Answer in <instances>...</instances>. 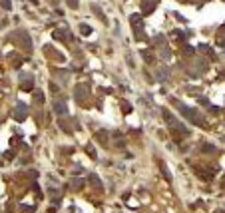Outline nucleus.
Returning <instances> with one entry per match:
<instances>
[{
    "label": "nucleus",
    "mask_w": 225,
    "mask_h": 213,
    "mask_svg": "<svg viewBox=\"0 0 225 213\" xmlns=\"http://www.w3.org/2000/svg\"><path fill=\"white\" fill-rule=\"evenodd\" d=\"M163 118H165V122H168L169 126H171V129H173L175 133H181V136H187V129H185V126L177 122V120L173 118L171 114H169L168 110H163Z\"/></svg>",
    "instance_id": "obj_1"
},
{
    "label": "nucleus",
    "mask_w": 225,
    "mask_h": 213,
    "mask_svg": "<svg viewBox=\"0 0 225 213\" xmlns=\"http://www.w3.org/2000/svg\"><path fill=\"white\" fill-rule=\"evenodd\" d=\"M181 112H183V116H185L187 120H191L193 123H197V126H203V120L199 118V114H197L195 110L187 108V106H181Z\"/></svg>",
    "instance_id": "obj_2"
},
{
    "label": "nucleus",
    "mask_w": 225,
    "mask_h": 213,
    "mask_svg": "<svg viewBox=\"0 0 225 213\" xmlns=\"http://www.w3.org/2000/svg\"><path fill=\"white\" fill-rule=\"evenodd\" d=\"M129 20H132L135 32H138V38H142V16H139V14H132V16H129Z\"/></svg>",
    "instance_id": "obj_3"
},
{
    "label": "nucleus",
    "mask_w": 225,
    "mask_h": 213,
    "mask_svg": "<svg viewBox=\"0 0 225 213\" xmlns=\"http://www.w3.org/2000/svg\"><path fill=\"white\" fill-rule=\"evenodd\" d=\"M54 112H56V114H60V116H64V114L68 112L66 102H54Z\"/></svg>",
    "instance_id": "obj_4"
},
{
    "label": "nucleus",
    "mask_w": 225,
    "mask_h": 213,
    "mask_svg": "<svg viewBox=\"0 0 225 213\" xmlns=\"http://www.w3.org/2000/svg\"><path fill=\"white\" fill-rule=\"evenodd\" d=\"M14 118H16V120H20V122H22V120L26 118V108H24V104H20L18 108H16V114H14Z\"/></svg>",
    "instance_id": "obj_5"
},
{
    "label": "nucleus",
    "mask_w": 225,
    "mask_h": 213,
    "mask_svg": "<svg viewBox=\"0 0 225 213\" xmlns=\"http://www.w3.org/2000/svg\"><path fill=\"white\" fill-rule=\"evenodd\" d=\"M155 2H158V0H144V12L145 14H149V12L155 8Z\"/></svg>",
    "instance_id": "obj_6"
},
{
    "label": "nucleus",
    "mask_w": 225,
    "mask_h": 213,
    "mask_svg": "<svg viewBox=\"0 0 225 213\" xmlns=\"http://www.w3.org/2000/svg\"><path fill=\"white\" fill-rule=\"evenodd\" d=\"M80 32H84V36H88V34H92V28L88 26V24H82V26H80Z\"/></svg>",
    "instance_id": "obj_7"
},
{
    "label": "nucleus",
    "mask_w": 225,
    "mask_h": 213,
    "mask_svg": "<svg viewBox=\"0 0 225 213\" xmlns=\"http://www.w3.org/2000/svg\"><path fill=\"white\" fill-rule=\"evenodd\" d=\"M68 4H70V8H76L78 2H76V0H68Z\"/></svg>",
    "instance_id": "obj_8"
},
{
    "label": "nucleus",
    "mask_w": 225,
    "mask_h": 213,
    "mask_svg": "<svg viewBox=\"0 0 225 213\" xmlns=\"http://www.w3.org/2000/svg\"><path fill=\"white\" fill-rule=\"evenodd\" d=\"M122 108H124V112H132V106H128V104H124Z\"/></svg>",
    "instance_id": "obj_9"
},
{
    "label": "nucleus",
    "mask_w": 225,
    "mask_h": 213,
    "mask_svg": "<svg viewBox=\"0 0 225 213\" xmlns=\"http://www.w3.org/2000/svg\"><path fill=\"white\" fill-rule=\"evenodd\" d=\"M2 4H4L6 10H10V2H8V0H2Z\"/></svg>",
    "instance_id": "obj_10"
}]
</instances>
